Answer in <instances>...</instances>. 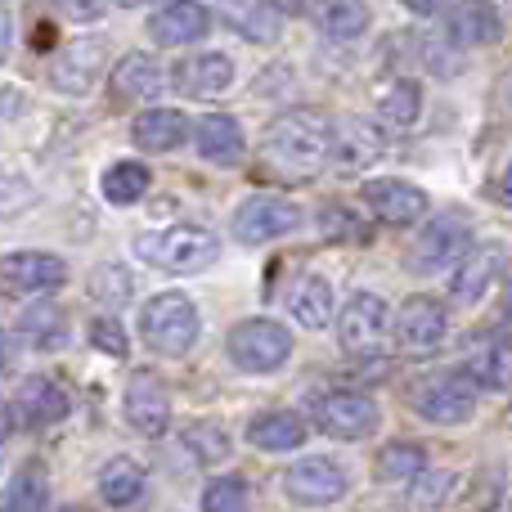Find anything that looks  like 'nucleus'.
Returning a JSON list of instances; mask_svg holds the SVG:
<instances>
[{"label":"nucleus","mask_w":512,"mask_h":512,"mask_svg":"<svg viewBox=\"0 0 512 512\" xmlns=\"http://www.w3.org/2000/svg\"><path fill=\"white\" fill-rule=\"evenodd\" d=\"M319 230H324V239L333 243H364V225L355 221V212H346L342 203H328L324 212H319Z\"/></svg>","instance_id":"37"},{"label":"nucleus","mask_w":512,"mask_h":512,"mask_svg":"<svg viewBox=\"0 0 512 512\" xmlns=\"http://www.w3.org/2000/svg\"><path fill=\"white\" fill-rule=\"evenodd\" d=\"M445 328H450V315L436 297H409L396 315V337L409 355H432L445 342Z\"/></svg>","instance_id":"13"},{"label":"nucleus","mask_w":512,"mask_h":512,"mask_svg":"<svg viewBox=\"0 0 512 512\" xmlns=\"http://www.w3.org/2000/svg\"><path fill=\"white\" fill-rule=\"evenodd\" d=\"M0 512H5V504H0Z\"/></svg>","instance_id":"50"},{"label":"nucleus","mask_w":512,"mask_h":512,"mask_svg":"<svg viewBox=\"0 0 512 512\" xmlns=\"http://www.w3.org/2000/svg\"><path fill=\"white\" fill-rule=\"evenodd\" d=\"M504 198H508V203H512V167L504 171Z\"/></svg>","instance_id":"46"},{"label":"nucleus","mask_w":512,"mask_h":512,"mask_svg":"<svg viewBox=\"0 0 512 512\" xmlns=\"http://www.w3.org/2000/svg\"><path fill=\"white\" fill-rule=\"evenodd\" d=\"M90 346H99L104 355H117V360H122V355H126V333H122V324H117L113 315L95 319V324H90Z\"/></svg>","instance_id":"40"},{"label":"nucleus","mask_w":512,"mask_h":512,"mask_svg":"<svg viewBox=\"0 0 512 512\" xmlns=\"http://www.w3.org/2000/svg\"><path fill=\"white\" fill-rule=\"evenodd\" d=\"M144 490H149V472L135 459H113L99 472V495H104L108 508H135L144 499Z\"/></svg>","instance_id":"26"},{"label":"nucleus","mask_w":512,"mask_h":512,"mask_svg":"<svg viewBox=\"0 0 512 512\" xmlns=\"http://www.w3.org/2000/svg\"><path fill=\"white\" fill-rule=\"evenodd\" d=\"M319 427H324L333 441H364V436L378 432V405H373L364 391H333V396L319 400L315 409Z\"/></svg>","instance_id":"11"},{"label":"nucleus","mask_w":512,"mask_h":512,"mask_svg":"<svg viewBox=\"0 0 512 512\" xmlns=\"http://www.w3.org/2000/svg\"><path fill=\"white\" fill-rule=\"evenodd\" d=\"M468 239H472V221H468V216H463V212H445V216H436L423 234H418L409 261H414L418 270H427V274L450 270V265L468 252Z\"/></svg>","instance_id":"9"},{"label":"nucleus","mask_w":512,"mask_h":512,"mask_svg":"<svg viewBox=\"0 0 512 512\" xmlns=\"http://www.w3.org/2000/svg\"><path fill=\"white\" fill-rule=\"evenodd\" d=\"M194 144H198V153H203L207 162L230 167V162L243 158V126L234 122L230 113H212V117H203V122H198Z\"/></svg>","instance_id":"24"},{"label":"nucleus","mask_w":512,"mask_h":512,"mask_svg":"<svg viewBox=\"0 0 512 512\" xmlns=\"http://www.w3.org/2000/svg\"><path fill=\"white\" fill-rule=\"evenodd\" d=\"M279 14H292V18H301V14H310L315 9V0H270Z\"/></svg>","instance_id":"45"},{"label":"nucleus","mask_w":512,"mask_h":512,"mask_svg":"<svg viewBox=\"0 0 512 512\" xmlns=\"http://www.w3.org/2000/svg\"><path fill=\"white\" fill-rule=\"evenodd\" d=\"M90 292H95L99 301H108V306H117V301L131 297V274H126L122 265H104V270H95V279H90Z\"/></svg>","instance_id":"38"},{"label":"nucleus","mask_w":512,"mask_h":512,"mask_svg":"<svg viewBox=\"0 0 512 512\" xmlns=\"http://www.w3.org/2000/svg\"><path fill=\"white\" fill-rule=\"evenodd\" d=\"M18 333L27 337V342L36 346V351H54V346L68 342V324H63V315L54 306H36L23 315V324H18Z\"/></svg>","instance_id":"32"},{"label":"nucleus","mask_w":512,"mask_h":512,"mask_svg":"<svg viewBox=\"0 0 512 512\" xmlns=\"http://www.w3.org/2000/svg\"><path fill=\"white\" fill-rule=\"evenodd\" d=\"M418 113H423V86L418 81H391L378 99V117L387 126H414Z\"/></svg>","instance_id":"31"},{"label":"nucleus","mask_w":512,"mask_h":512,"mask_svg":"<svg viewBox=\"0 0 512 512\" xmlns=\"http://www.w3.org/2000/svg\"><path fill=\"white\" fill-rule=\"evenodd\" d=\"M9 41H14V18H9V9L0 5V63H5V54H9Z\"/></svg>","instance_id":"44"},{"label":"nucleus","mask_w":512,"mask_h":512,"mask_svg":"<svg viewBox=\"0 0 512 512\" xmlns=\"http://www.w3.org/2000/svg\"><path fill=\"white\" fill-rule=\"evenodd\" d=\"M207 27H212V14L198 0H167L149 18V36L158 45H194L207 36Z\"/></svg>","instance_id":"18"},{"label":"nucleus","mask_w":512,"mask_h":512,"mask_svg":"<svg viewBox=\"0 0 512 512\" xmlns=\"http://www.w3.org/2000/svg\"><path fill=\"white\" fill-rule=\"evenodd\" d=\"M504 261H508L504 243H486V248H477V252H463V261L454 265V279H450L454 301H459V306L481 301V292L495 283V274L504 270Z\"/></svg>","instance_id":"19"},{"label":"nucleus","mask_w":512,"mask_h":512,"mask_svg":"<svg viewBox=\"0 0 512 512\" xmlns=\"http://www.w3.org/2000/svg\"><path fill=\"white\" fill-rule=\"evenodd\" d=\"M274 9V5H270ZM256 14H261V9H252V5H234L230 9V18H234V27H243V32H248L252 36V23H256ZM274 32H279V23H274V14H265V27H256V41H270V36Z\"/></svg>","instance_id":"42"},{"label":"nucleus","mask_w":512,"mask_h":512,"mask_svg":"<svg viewBox=\"0 0 512 512\" xmlns=\"http://www.w3.org/2000/svg\"><path fill=\"white\" fill-rule=\"evenodd\" d=\"M414 405L432 423H468L477 414V382L468 373H441L414 391Z\"/></svg>","instance_id":"8"},{"label":"nucleus","mask_w":512,"mask_h":512,"mask_svg":"<svg viewBox=\"0 0 512 512\" xmlns=\"http://www.w3.org/2000/svg\"><path fill=\"white\" fill-rule=\"evenodd\" d=\"M301 225V207H292L288 198H270V194H256L248 198V203L234 212L230 230L239 243H248V248H256V243H270V239H283V234H292Z\"/></svg>","instance_id":"7"},{"label":"nucleus","mask_w":512,"mask_h":512,"mask_svg":"<svg viewBox=\"0 0 512 512\" xmlns=\"http://www.w3.org/2000/svg\"><path fill=\"white\" fill-rule=\"evenodd\" d=\"M131 140L140 144L144 153H171L189 140V122L180 108H149V113L135 117Z\"/></svg>","instance_id":"22"},{"label":"nucleus","mask_w":512,"mask_h":512,"mask_svg":"<svg viewBox=\"0 0 512 512\" xmlns=\"http://www.w3.org/2000/svg\"><path fill=\"white\" fill-rule=\"evenodd\" d=\"M423 468H427L423 445L396 441V445H387V450L378 454V477L382 481H409V477H418Z\"/></svg>","instance_id":"34"},{"label":"nucleus","mask_w":512,"mask_h":512,"mask_svg":"<svg viewBox=\"0 0 512 512\" xmlns=\"http://www.w3.org/2000/svg\"><path fill=\"white\" fill-rule=\"evenodd\" d=\"M445 36L454 45H468V50L495 45V41H504V14H499L495 0H454Z\"/></svg>","instance_id":"16"},{"label":"nucleus","mask_w":512,"mask_h":512,"mask_svg":"<svg viewBox=\"0 0 512 512\" xmlns=\"http://www.w3.org/2000/svg\"><path fill=\"white\" fill-rule=\"evenodd\" d=\"M203 512H252L248 508V486L239 477H216L203 490Z\"/></svg>","instance_id":"35"},{"label":"nucleus","mask_w":512,"mask_h":512,"mask_svg":"<svg viewBox=\"0 0 512 512\" xmlns=\"http://www.w3.org/2000/svg\"><path fill=\"white\" fill-rule=\"evenodd\" d=\"M54 5H59V14L68 18V23H99L113 0H54Z\"/></svg>","instance_id":"41"},{"label":"nucleus","mask_w":512,"mask_h":512,"mask_svg":"<svg viewBox=\"0 0 512 512\" xmlns=\"http://www.w3.org/2000/svg\"><path fill=\"white\" fill-rule=\"evenodd\" d=\"M68 279V265L50 252H9L0 256V292L5 297H36Z\"/></svg>","instance_id":"10"},{"label":"nucleus","mask_w":512,"mask_h":512,"mask_svg":"<svg viewBox=\"0 0 512 512\" xmlns=\"http://www.w3.org/2000/svg\"><path fill=\"white\" fill-rule=\"evenodd\" d=\"M387 333H391V306L378 292H355L342 306V315H337V337H342V346L351 355L382 351Z\"/></svg>","instance_id":"5"},{"label":"nucleus","mask_w":512,"mask_h":512,"mask_svg":"<svg viewBox=\"0 0 512 512\" xmlns=\"http://www.w3.org/2000/svg\"><path fill=\"white\" fill-rule=\"evenodd\" d=\"M135 256L167 274H203L207 265L221 261V239L203 225H171V230L140 234Z\"/></svg>","instance_id":"2"},{"label":"nucleus","mask_w":512,"mask_h":512,"mask_svg":"<svg viewBox=\"0 0 512 512\" xmlns=\"http://www.w3.org/2000/svg\"><path fill=\"white\" fill-rule=\"evenodd\" d=\"M234 81V59L221 50H207V54H194V59H185L176 68V86L185 90V95L194 99H207V95H221V90H230Z\"/></svg>","instance_id":"21"},{"label":"nucleus","mask_w":512,"mask_h":512,"mask_svg":"<svg viewBox=\"0 0 512 512\" xmlns=\"http://www.w3.org/2000/svg\"><path fill=\"white\" fill-rule=\"evenodd\" d=\"M14 414L23 418L27 427H50L68 418V391L54 378H27L14 396Z\"/></svg>","instance_id":"20"},{"label":"nucleus","mask_w":512,"mask_h":512,"mask_svg":"<svg viewBox=\"0 0 512 512\" xmlns=\"http://www.w3.org/2000/svg\"><path fill=\"white\" fill-rule=\"evenodd\" d=\"M45 504H50V477L41 463H23L9 481L5 512H45Z\"/></svg>","instance_id":"28"},{"label":"nucleus","mask_w":512,"mask_h":512,"mask_svg":"<svg viewBox=\"0 0 512 512\" xmlns=\"http://www.w3.org/2000/svg\"><path fill=\"white\" fill-rule=\"evenodd\" d=\"M364 203H369V212L378 216L382 225H414L418 216L427 212V194L418 185H409V180L400 176H382V180H369L364 185Z\"/></svg>","instance_id":"14"},{"label":"nucleus","mask_w":512,"mask_h":512,"mask_svg":"<svg viewBox=\"0 0 512 512\" xmlns=\"http://www.w3.org/2000/svg\"><path fill=\"white\" fill-rule=\"evenodd\" d=\"M369 23H373V14L364 0H324V9H319V27L333 41H355V36L369 32Z\"/></svg>","instance_id":"29"},{"label":"nucleus","mask_w":512,"mask_h":512,"mask_svg":"<svg viewBox=\"0 0 512 512\" xmlns=\"http://www.w3.org/2000/svg\"><path fill=\"white\" fill-rule=\"evenodd\" d=\"M9 432V423H5V409H0V436H5Z\"/></svg>","instance_id":"48"},{"label":"nucleus","mask_w":512,"mask_h":512,"mask_svg":"<svg viewBox=\"0 0 512 512\" xmlns=\"http://www.w3.org/2000/svg\"><path fill=\"white\" fill-rule=\"evenodd\" d=\"M149 194V167L144 162H113L104 171V198L113 207H131Z\"/></svg>","instance_id":"30"},{"label":"nucleus","mask_w":512,"mask_h":512,"mask_svg":"<svg viewBox=\"0 0 512 512\" xmlns=\"http://www.w3.org/2000/svg\"><path fill=\"white\" fill-rule=\"evenodd\" d=\"M32 203H36V189L23 176H14V171H0V216L27 212Z\"/></svg>","instance_id":"39"},{"label":"nucleus","mask_w":512,"mask_h":512,"mask_svg":"<svg viewBox=\"0 0 512 512\" xmlns=\"http://www.w3.org/2000/svg\"><path fill=\"white\" fill-rule=\"evenodd\" d=\"M454 472H418L414 477V495H409V512H441L454 499Z\"/></svg>","instance_id":"33"},{"label":"nucleus","mask_w":512,"mask_h":512,"mask_svg":"<svg viewBox=\"0 0 512 512\" xmlns=\"http://www.w3.org/2000/svg\"><path fill=\"white\" fill-rule=\"evenodd\" d=\"M508 315H512V283H508Z\"/></svg>","instance_id":"49"},{"label":"nucleus","mask_w":512,"mask_h":512,"mask_svg":"<svg viewBox=\"0 0 512 512\" xmlns=\"http://www.w3.org/2000/svg\"><path fill=\"white\" fill-rule=\"evenodd\" d=\"M288 310L297 324L306 328H328V319H333V288H328V279H319V274H301L297 283H292L288 292Z\"/></svg>","instance_id":"27"},{"label":"nucleus","mask_w":512,"mask_h":512,"mask_svg":"<svg viewBox=\"0 0 512 512\" xmlns=\"http://www.w3.org/2000/svg\"><path fill=\"white\" fill-rule=\"evenodd\" d=\"M328 144H333V126L319 113H283L270 122L261 140L265 167H274L279 176L306 180L328 162Z\"/></svg>","instance_id":"1"},{"label":"nucleus","mask_w":512,"mask_h":512,"mask_svg":"<svg viewBox=\"0 0 512 512\" xmlns=\"http://www.w3.org/2000/svg\"><path fill=\"white\" fill-rule=\"evenodd\" d=\"M122 409H126V423H131L140 436H162L167 423H171V396H167V387H162L158 373H149V369L131 373Z\"/></svg>","instance_id":"12"},{"label":"nucleus","mask_w":512,"mask_h":512,"mask_svg":"<svg viewBox=\"0 0 512 512\" xmlns=\"http://www.w3.org/2000/svg\"><path fill=\"white\" fill-rule=\"evenodd\" d=\"M104 41H68L50 63V81L63 95H86L104 72Z\"/></svg>","instance_id":"15"},{"label":"nucleus","mask_w":512,"mask_h":512,"mask_svg":"<svg viewBox=\"0 0 512 512\" xmlns=\"http://www.w3.org/2000/svg\"><path fill=\"white\" fill-rule=\"evenodd\" d=\"M400 5H405L409 14H418V18H432V14H441L450 0H400Z\"/></svg>","instance_id":"43"},{"label":"nucleus","mask_w":512,"mask_h":512,"mask_svg":"<svg viewBox=\"0 0 512 512\" xmlns=\"http://www.w3.org/2000/svg\"><path fill=\"white\" fill-rule=\"evenodd\" d=\"M283 490H288V499L301 508H324V504H337V499L351 490V477H346V468L337 459L315 454V459L292 463L288 477H283Z\"/></svg>","instance_id":"6"},{"label":"nucleus","mask_w":512,"mask_h":512,"mask_svg":"<svg viewBox=\"0 0 512 512\" xmlns=\"http://www.w3.org/2000/svg\"><path fill=\"white\" fill-rule=\"evenodd\" d=\"M248 441L256 450H270V454L297 450V445H306V418L292 414V409H270V414L252 418Z\"/></svg>","instance_id":"25"},{"label":"nucleus","mask_w":512,"mask_h":512,"mask_svg":"<svg viewBox=\"0 0 512 512\" xmlns=\"http://www.w3.org/2000/svg\"><path fill=\"white\" fill-rule=\"evenodd\" d=\"M117 5H126V9H140V5H149V0H117Z\"/></svg>","instance_id":"47"},{"label":"nucleus","mask_w":512,"mask_h":512,"mask_svg":"<svg viewBox=\"0 0 512 512\" xmlns=\"http://www.w3.org/2000/svg\"><path fill=\"white\" fill-rule=\"evenodd\" d=\"M185 445L194 450L198 463H221L225 454H230V441H225V432L216 423H198L185 432Z\"/></svg>","instance_id":"36"},{"label":"nucleus","mask_w":512,"mask_h":512,"mask_svg":"<svg viewBox=\"0 0 512 512\" xmlns=\"http://www.w3.org/2000/svg\"><path fill=\"white\" fill-rule=\"evenodd\" d=\"M113 99L117 104H140V99H153L162 90V68L158 59H149V54H126L122 63L113 68Z\"/></svg>","instance_id":"23"},{"label":"nucleus","mask_w":512,"mask_h":512,"mask_svg":"<svg viewBox=\"0 0 512 512\" xmlns=\"http://www.w3.org/2000/svg\"><path fill=\"white\" fill-rule=\"evenodd\" d=\"M387 149V135L378 131L373 122L364 117H346L342 126L333 131V144H328V158L337 162V171H360V167H373Z\"/></svg>","instance_id":"17"},{"label":"nucleus","mask_w":512,"mask_h":512,"mask_svg":"<svg viewBox=\"0 0 512 512\" xmlns=\"http://www.w3.org/2000/svg\"><path fill=\"white\" fill-rule=\"evenodd\" d=\"M198 333H203V319L185 292H158L140 310V337L158 355H185L198 342Z\"/></svg>","instance_id":"3"},{"label":"nucleus","mask_w":512,"mask_h":512,"mask_svg":"<svg viewBox=\"0 0 512 512\" xmlns=\"http://www.w3.org/2000/svg\"><path fill=\"white\" fill-rule=\"evenodd\" d=\"M225 346H230V360L239 364L243 373H274L288 364L292 333L279 319H243V324L230 328Z\"/></svg>","instance_id":"4"}]
</instances>
